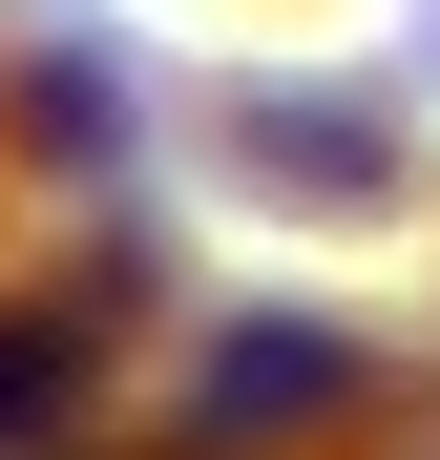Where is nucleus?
Returning <instances> with one entry per match:
<instances>
[{"label": "nucleus", "instance_id": "1", "mask_svg": "<svg viewBox=\"0 0 440 460\" xmlns=\"http://www.w3.org/2000/svg\"><path fill=\"white\" fill-rule=\"evenodd\" d=\"M336 398V335H231L210 356V419H315Z\"/></svg>", "mask_w": 440, "mask_h": 460}, {"label": "nucleus", "instance_id": "2", "mask_svg": "<svg viewBox=\"0 0 440 460\" xmlns=\"http://www.w3.org/2000/svg\"><path fill=\"white\" fill-rule=\"evenodd\" d=\"M42 398H63V314H0V439H22Z\"/></svg>", "mask_w": 440, "mask_h": 460}]
</instances>
